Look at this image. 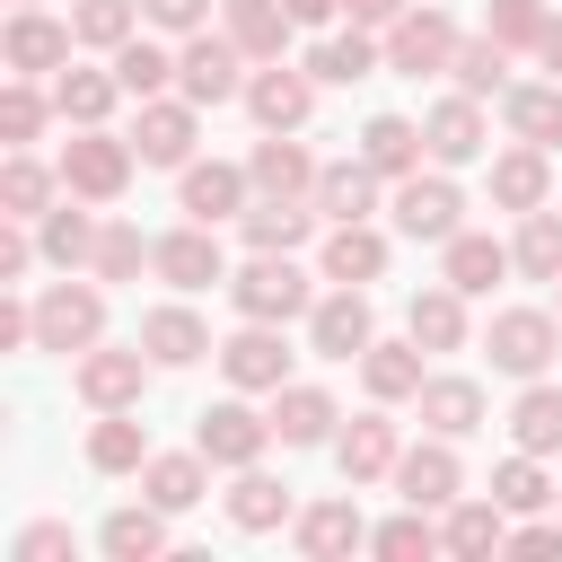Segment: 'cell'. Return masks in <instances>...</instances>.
<instances>
[{
	"mask_svg": "<svg viewBox=\"0 0 562 562\" xmlns=\"http://www.w3.org/2000/svg\"><path fill=\"white\" fill-rule=\"evenodd\" d=\"M149 342H158V360H193V351H202L193 316H149Z\"/></svg>",
	"mask_w": 562,
	"mask_h": 562,
	"instance_id": "obj_27",
	"label": "cell"
},
{
	"mask_svg": "<svg viewBox=\"0 0 562 562\" xmlns=\"http://www.w3.org/2000/svg\"><path fill=\"white\" fill-rule=\"evenodd\" d=\"M263 448V422L246 413V404H220V413H202V457H228V465H246Z\"/></svg>",
	"mask_w": 562,
	"mask_h": 562,
	"instance_id": "obj_1",
	"label": "cell"
},
{
	"mask_svg": "<svg viewBox=\"0 0 562 562\" xmlns=\"http://www.w3.org/2000/svg\"><path fill=\"white\" fill-rule=\"evenodd\" d=\"M44 246H53L61 263H70V255H88V220H53V228H44Z\"/></svg>",
	"mask_w": 562,
	"mask_h": 562,
	"instance_id": "obj_48",
	"label": "cell"
},
{
	"mask_svg": "<svg viewBox=\"0 0 562 562\" xmlns=\"http://www.w3.org/2000/svg\"><path fill=\"white\" fill-rule=\"evenodd\" d=\"M35 123H44V105H35V97H26V88H9V140H26V132H35Z\"/></svg>",
	"mask_w": 562,
	"mask_h": 562,
	"instance_id": "obj_49",
	"label": "cell"
},
{
	"mask_svg": "<svg viewBox=\"0 0 562 562\" xmlns=\"http://www.w3.org/2000/svg\"><path fill=\"white\" fill-rule=\"evenodd\" d=\"M290 18H325V0H290Z\"/></svg>",
	"mask_w": 562,
	"mask_h": 562,
	"instance_id": "obj_54",
	"label": "cell"
},
{
	"mask_svg": "<svg viewBox=\"0 0 562 562\" xmlns=\"http://www.w3.org/2000/svg\"><path fill=\"white\" fill-rule=\"evenodd\" d=\"M518 439H527V448H553V439H562V395H527V404H518Z\"/></svg>",
	"mask_w": 562,
	"mask_h": 562,
	"instance_id": "obj_24",
	"label": "cell"
},
{
	"mask_svg": "<svg viewBox=\"0 0 562 562\" xmlns=\"http://www.w3.org/2000/svg\"><path fill=\"white\" fill-rule=\"evenodd\" d=\"M228 509H237V527H272V518H281V509H290V492H281V483H263V474H246V483H237V501H228Z\"/></svg>",
	"mask_w": 562,
	"mask_h": 562,
	"instance_id": "obj_16",
	"label": "cell"
},
{
	"mask_svg": "<svg viewBox=\"0 0 562 562\" xmlns=\"http://www.w3.org/2000/svg\"><path fill=\"white\" fill-rule=\"evenodd\" d=\"M281 369H290V351H281L272 334H246V342H228V378H237V386H281Z\"/></svg>",
	"mask_w": 562,
	"mask_h": 562,
	"instance_id": "obj_5",
	"label": "cell"
},
{
	"mask_svg": "<svg viewBox=\"0 0 562 562\" xmlns=\"http://www.w3.org/2000/svg\"><path fill=\"white\" fill-rule=\"evenodd\" d=\"M378 465H386V430H378V422H360V430L342 439V474H378Z\"/></svg>",
	"mask_w": 562,
	"mask_h": 562,
	"instance_id": "obj_28",
	"label": "cell"
},
{
	"mask_svg": "<svg viewBox=\"0 0 562 562\" xmlns=\"http://www.w3.org/2000/svg\"><path fill=\"white\" fill-rule=\"evenodd\" d=\"M149 501H158V509H193V501H202V474H193L184 457H167V465L149 474Z\"/></svg>",
	"mask_w": 562,
	"mask_h": 562,
	"instance_id": "obj_19",
	"label": "cell"
},
{
	"mask_svg": "<svg viewBox=\"0 0 562 562\" xmlns=\"http://www.w3.org/2000/svg\"><path fill=\"white\" fill-rule=\"evenodd\" d=\"M158 79H167V53L158 44H132L123 53V88H158Z\"/></svg>",
	"mask_w": 562,
	"mask_h": 562,
	"instance_id": "obj_37",
	"label": "cell"
},
{
	"mask_svg": "<svg viewBox=\"0 0 562 562\" xmlns=\"http://www.w3.org/2000/svg\"><path fill=\"white\" fill-rule=\"evenodd\" d=\"M501 193H509V202H536V158H509V167H501Z\"/></svg>",
	"mask_w": 562,
	"mask_h": 562,
	"instance_id": "obj_50",
	"label": "cell"
},
{
	"mask_svg": "<svg viewBox=\"0 0 562 562\" xmlns=\"http://www.w3.org/2000/svg\"><path fill=\"white\" fill-rule=\"evenodd\" d=\"M255 114H263V123H299V114H307V88H299L290 70H272V79H255Z\"/></svg>",
	"mask_w": 562,
	"mask_h": 562,
	"instance_id": "obj_15",
	"label": "cell"
},
{
	"mask_svg": "<svg viewBox=\"0 0 562 562\" xmlns=\"http://www.w3.org/2000/svg\"><path fill=\"white\" fill-rule=\"evenodd\" d=\"M518 132H527V140H553V132H562V97H544V88L518 97Z\"/></svg>",
	"mask_w": 562,
	"mask_h": 562,
	"instance_id": "obj_32",
	"label": "cell"
},
{
	"mask_svg": "<svg viewBox=\"0 0 562 562\" xmlns=\"http://www.w3.org/2000/svg\"><path fill=\"white\" fill-rule=\"evenodd\" d=\"M149 18H158V26H193V18H202V0H149Z\"/></svg>",
	"mask_w": 562,
	"mask_h": 562,
	"instance_id": "obj_53",
	"label": "cell"
},
{
	"mask_svg": "<svg viewBox=\"0 0 562 562\" xmlns=\"http://www.w3.org/2000/svg\"><path fill=\"white\" fill-rule=\"evenodd\" d=\"M492 79H501V53L474 44V53H465V88H492Z\"/></svg>",
	"mask_w": 562,
	"mask_h": 562,
	"instance_id": "obj_52",
	"label": "cell"
},
{
	"mask_svg": "<svg viewBox=\"0 0 562 562\" xmlns=\"http://www.w3.org/2000/svg\"><path fill=\"white\" fill-rule=\"evenodd\" d=\"M35 334H44L53 351L88 342V334H97V299H88V290H53V299H44V316H35Z\"/></svg>",
	"mask_w": 562,
	"mask_h": 562,
	"instance_id": "obj_2",
	"label": "cell"
},
{
	"mask_svg": "<svg viewBox=\"0 0 562 562\" xmlns=\"http://www.w3.org/2000/svg\"><path fill=\"white\" fill-rule=\"evenodd\" d=\"M158 272L184 281V290H202V281H220V255H211L202 237H167V246H158Z\"/></svg>",
	"mask_w": 562,
	"mask_h": 562,
	"instance_id": "obj_8",
	"label": "cell"
},
{
	"mask_svg": "<svg viewBox=\"0 0 562 562\" xmlns=\"http://www.w3.org/2000/svg\"><path fill=\"white\" fill-rule=\"evenodd\" d=\"M448 483H457V465H448V457H439V448H430V457H413V465H404V492H413V501H448Z\"/></svg>",
	"mask_w": 562,
	"mask_h": 562,
	"instance_id": "obj_26",
	"label": "cell"
},
{
	"mask_svg": "<svg viewBox=\"0 0 562 562\" xmlns=\"http://www.w3.org/2000/svg\"><path fill=\"white\" fill-rule=\"evenodd\" d=\"M184 88H193V97H228V88H237L228 44H193V53H184Z\"/></svg>",
	"mask_w": 562,
	"mask_h": 562,
	"instance_id": "obj_9",
	"label": "cell"
},
{
	"mask_svg": "<svg viewBox=\"0 0 562 562\" xmlns=\"http://www.w3.org/2000/svg\"><path fill=\"white\" fill-rule=\"evenodd\" d=\"M448 272H457V290H483V281L501 272V246H483V237H457V255H448Z\"/></svg>",
	"mask_w": 562,
	"mask_h": 562,
	"instance_id": "obj_23",
	"label": "cell"
},
{
	"mask_svg": "<svg viewBox=\"0 0 562 562\" xmlns=\"http://www.w3.org/2000/svg\"><path fill=\"white\" fill-rule=\"evenodd\" d=\"M237 299H246L255 316H290V307H299L307 290H299V272H290V263H255V272L237 281Z\"/></svg>",
	"mask_w": 562,
	"mask_h": 562,
	"instance_id": "obj_3",
	"label": "cell"
},
{
	"mask_svg": "<svg viewBox=\"0 0 562 562\" xmlns=\"http://www.w3.org/2000/svg\"><path fill=\"white\" fill-rule=\"evenodd\" d=\"M325 422H334V413H325V395H307V386H299V395H281V413H272V430H281V439H316Z\"/></svg>",
	"mask_w": 562,
	"mask_h": 562,
	"instance_id": "obj_18",
	"label": "cell"
},
{
	"mask_svg": "<svg viewBox=\"0 0 562 562\" xmlns=\"http://www.w3.org/2000/svg\"><path fill=\"white\" fill-rule=\"evenodd\" d=\"M501 501H509V509H536V501H544L536 465H501Z\"/></svg>",
	"mask_w": 562,
	"mask_h": 562,
	"instance_id": "obj_44",
	"label": "cell"
},
{
	"mask_svg": "<svg viewBox=\"0 0 562 562\" xmlns=\"http://www.w3.org/2000/svg\"><path fill=\"white\" fill-rule=\"evenodd\" d=\"M61 114H105V79H61Z\"/></svg>",
	"mask_w": 562,
	"mask_h": 562,
	"instance_id": "obj_40",
	"label": "cell"
},
{
	"mask_svg": "<svg viewBox=\"0 0 562 562\" xmlns=\"http://www.w3.org/2000/svg\"><path fill=\"white\" fill-rule=\"evenodd\" d=\"M351 9H360V18H386V9H395V0H351Z\"/></svg>",
	"mask_w": 562,
	"mask_h": 562,
	"instance_id": "obj_55",
	"label": "cell"
},
{
	"mask_svg": "<svg viewBox=\"0 0 562 562\" xmlns=\"http://www.w3.org/2000/svg\"><path fill=\"white\" fill-rule=\"evenodd\" d=\"M439 53H448V26H439V18H413V26H404V35H395V61H404V70H413V79H422V70H430V61H439Z\"/></svg>",
	"mask_w": 562,
	"mask_h": 562,
	"instance_id": "obj_14",
	"label": "cell"
},
{
	"mask_svg": "<svg viewBox=\"0 0 562 562\" xmlns=\"http://www.w3.org/2000/svg\"><path fill=\"white\" fill-rule=\"evenodd\" d=\"M61 544H70L61 527H26V536H18V553H26V562H44V553H61Z\"/></svg>",
	"mask_w": 562,
	"mask_h": 562,
	"instance_id": "obj_51",
	"label": "cell"
},
{
	"mask_svg": "<svg viewBox=\"0 0 562 562\" xmlns=\"http://www.w3.org/2000/svg\"><path fill=\"white\" fill-rule=\"evenodd\" d=\"M97 404H123V395H140V360L132 351H105V360H88V378H79Z\"/></svg>",
	"mask_w": 562,
	"mask_h": 562,
	"instance_id": "obj_10",
	"label": "cell"
},
{
	"mask_svg": "<svg viewBox=\"0 0 562 562\" xmlns=\"http://www.w3.org/2000/svg\"><path fill=\"white\" fill-rule=\"evenodd\" d=\"M413 378H422V369H413L404 351H378V360H369V386H378V395H404Z\"/></svg>",
	"mask_w": 562,
	"mask_h": 562,
	"instance_id": "obj_38",
	"label": "cell"
},
{
	"mask_svg": "<svg viewBox=\"0 0 562 562\" xmlns=\"http://www.w3.org/2000/svg\"><path fill=\"white\" fill-rule=\"evenodd\" d=\"M290 237H299V211H290V202L255 211V246H290Z\"/></svg>",
	"mask_w": 562,
	"mask_h": 562,
	"instance_id": "obj_42",
	"label": "cell"
},
{
	"mask_svg": "<svg viewBox=\"0 0 562 562\" xmlns=\"http://www.w3.org/2000/svg\"><path fill=\"white\" fill-rule=\"evenodd\" d=\"M360 202H369V176H360V167H334V176H325V211L360 220Z\"/></svg>",
	"mask_w": 562,
	"mask_h": 562,
	"instance_id": "obj_30",
	"label": "cell"
},
{
	"mask_svg": "<svg viewBox=\"0 0 562 562\" xmlns=\"http://www.w3.org/2000/svg\"><path fill=\"white\" fill-rule=\"evenodd\" d=\"M44 202V167H9V211H35Z\"/></svg>",
	"mask_w": 562,
	"mask_h": 562,
	"instance_id": "obj_47",
	"label": "cell"
},
{
	"mask_svg": "<svg viewBox=\"0 0 562 562\" xmlns=\"http://www.w3.org/2000/svg\"><path fill=\"white\" fill-rule=\"evenodd\" d=\"M158 544H167V536H158V518H140V509L105 518V553H123V562H132V553H158Z\"/></svg>",
	"mask_w": 562,
	"mask_h": 562,
	"instance_id": "obj_20",
	"label": "cell"
},
{
	"mask_svg": "<svg viewBox=\"0 0 562 562\" xmlns=\"http://www.w3.org/2000/svg\"><path fill=\"white\" fill-rule=\"evenodd\" d=\"M404 228L413 237H448L457 228V193L448 184H404Z\"/></svg>",
	"mask_w": 562,
	"mask_h": 562,
	"instance_id": "obj_7",
	"label": "cell"
},
{
	"mask_svg": "<svg viewBox=\"0 0 562 562\" xmlns=\"http://www.w3.org/2000/svg\"><path fill=\"white\" fill-rule=\"evenodd\" d=\"M61 167H70V176H79L88 193H114V184H123V149H105V140H79V149H70Z\"/></svg>",
	"mask_w": 562,
	"mask_h": 562,
	"instance_id": "obj_11",
	"label": "cell"
},
{
	"mask_svg": "<svg viewBox=\"0 0 562 562\" xmlns=\"http://www.w3.org/2000/svg\"><path fill=\"white\" fill-rule=\"evenodd\" d=\"M413 334H430V342H457V307H448V299H422V307H413Z\"/></svg>",
	"mask_w": 562,
	"mask_h": 562,
	"instance_id": "obj_43",
	"label": "cell"
},
{
	"mask_svg": "<svg viewBox=\"0 0 562 562\" xmlns=\"http://www.w3.org/2000/svg\"><path fill=\"white\" fill-rule=\"evenodd\" d=\"M61 53H70V35H61L53 18H18V26H9V61H18V70H44V61H61Z\"/></svg>",
	"mask_w": 562,
	"mask_h": 562,
	"instance_id": "obj_6",
	"label": "cell"
},
{
	"mask_svg": "<svg viewBox=\"0 0 562 562\" xmlns=\"http://www.w3.org/2000/svg\"><path fill=\"white\" fill-rule=\"evenodd\" d=\"M430 422L439 430H474V386H430Z\"/></svg>",
	"mask_w": 562,
	"mask_h": 562,
	"instance_id": "obj_31",
	"label": "cell"
},
{
	"mask_svg": "<svg viewBox=\"0 0 562 562\" xmlns=\"http://www.w3.org/2000/svg\"><path fill=\"white\" fill-rule=\"evenodd\" d=\"M360 70H369V44H360V35H351V44H325V53H316V79H360Z\"/></svg>",
	"mask_w": 562,
	"mask_h": 562,
	"instance_id": "obj_35",
	"label": "cell"
},
{
	"mask_svg": "<svg viewBox=\"0 0 562 562\" xmlns=\"http://www.w3.org/2000/svg\"><path fill=\"white\" fill-rule=\"evenodd\" d=\"M518 255H527V272H562V220H536Z\"/></svg>",
	"mask_w": 562,
	"mask_h": 562,
	"instance_id": "obj_34",
	"label": "cell"
},
{
	"mask_svg": "<svg viewBox=\"0 0 562 562\" xmlns=\"http://www.w3.org/2000/svg\"><path fill=\"white\" fill-rule=\"evenodd\" d=\"M325 263H334V281H369V272H378V237H360V228H342V237L325 246Z\"/></svg>",
	"mask_w": 562,
	"mask_h": 562,
	"instance_id": "obj_17",
	"label": "cell"
},
{
	"mask_svg": "<svg viewBox=\"0 0 562 562\" xmlns=\"http://www.w3.org/2000/svg\"><path fill=\"white\" fill-rule=\"evenodd\" d=\"M299 544H307V553H342V544H360V518H351V509H316V518L299 527Z\"/></svg>",
	"mask_w": 562,
	"mask_h": 562,
	"instance_id": "obj_21",
	"label": "cell"
},
{
	"mask_svg": "<svg viewBox=\"0 0 562 562\" xmlns=\"http://www.w3.org/2000/svg\"><path fill=\"white\" fill-rule=\"evenodd\" d=\"M316 342H325V351H342V360H351V351H360V342H369V316H360V299H334V307H325V316H316Z\"/></svg>",
	"mask_w": 562,
	"mask_h": 562,
	"instance_id": "obj_13",
	"label": "cell"
},
{
	"mask_svg": "<svg viewBox=\"0 0 562 562\" xmlns=\"http://www.w3.org/2000/svg\"><path fill=\"white\" fill-rule=\"evenodd\" d=\"M237 35H246V44H281V18H272L263 0H246V9H237Z\"/></svg>",
	"mask_w": 562,
	"mask_h": 562,
	"instance_id": "obj_46",
	"label": "cell"
},
{
	"mask_svg": "<svg viewBox=\"0 0 562 562\" xmlns=\"http://www.w3.org/2000/svg\"><path fill=\"white\" fill-rule=\"evenodd\" d=\"M404 158H413V132H404L395 114H386V123H369V167H404Z\"/></svg>",
	"mask_w": 562,
	"mask_h": 562,
	"instance_id": "obj_29",
	"label": "cell"
},
{
	"mask_svg": "<svg viewBox=\"0 0 562 562\" xmlns=\"http://www.w3.org/2000/svg\"><path fill=\"white\" fill-rule=\"evenodd\" d=\"M140 158L176 167V158H184V114H149V123H140Z\"/></svg>",
	"mask_w": 562,
	"mask_h": 562,
	"instance_id": "obj_25",
	"label": "cell"
},
{
	"mask_svg": "<svg viewBox=\"0 0 562 562\" xmlns=\"http://www.w3.org/2000/svg\"><path fill=\"white\" fill-rule=\"evenodd\" d=\"M255 184H272V193H299V184H307V158H299L290 140H272V149L255 158Z\"/></svg>",
	"mask_w": 562,
	"mask_h": 562,
	"instance_id": "obj_22",
	"label": "cell"
},
{
	"mask_svg": "<svg viewBox=\"0 0 562 562\" xmlns=\"http://www.w3.org/2000/svg\"><path fill=\"white\" fill-rule=\"evenodd\" d=\"M378 553H430V527L422 518H395V527H378Z\"/></svg>",
	"mask_w": 562,
	"mask_h": 562,
	"instance_id": "obj_45",
	"label": "cell"
},
{
	"mask_svg": "<svg viewBox=\"0 0 562 562\" xmlns=\"http://www.w3.org/2000/svg\"><path fill=\"white\" fill-rule=\"evenodd\" d=\"M228 202H237V176H228V167H193V176H184V211H193V220H220Z\"/></svg>",
	"mask_w": 562,
	"mask_h": 562,
	"instance_id": "obj_12",
	"label": "cell"
},
{
	"mask_svg": "<svg viewBox=\"0 0 562 562\" xmlns=\"http://www.w3.org/2000/svg\"><path fill=\"white\" fill-rule=\"evenodd\" d=\"M492 536H501V518H492V509H465V518L448 527V544H457V553H483Z\"/></svg>",
	"mask_w": 562,
	"mask_h": 562,
	"instance_id": "obj_39",
	"label": "cell"
},
{
	"mask_svg": "<svg viewBox=\"0 0 562 562\" xmlns=\"http://www.w3.org/2000/svg\"><path fill=\"white\" fill-rule=\"evenodd\" d=\"M544 342H553L544 316H501V325H492V360H501V369H536Z\"/></svg>",
	"mask_w": 562,
	"mask_h": 562,
	"instance_id": "obj_4",
	"label": "cell"
},
{
	"mask_svg": "<svg viewBox=\"0 0 562 562\" xmlns=\"http://www.w3.org/2000/svg\"><path fill=\"white\" fill-rule=\"evenodd\" d=\"M123 26H132V0H88L79 9V35H97V44H114Z\"/></svg>",
	"mask_w": 562,
	"mask_h": 562,
	"instance_id": "obj_33",
	"label": "cell"
},
{
	"mask_svg": "<svg viewBox=\"0 0 562 562\" xmlns=\"http://www.w3.org/2000/svg\"><path fill=\"white\" fill-rule=\"evenodd\" d=\"M465 149H474V114L448 105V114H439V158H465Z\"/></svg>",
	"mask_w": 562,
	"mask_h": 562,
	"instance_id": "obj_41",
	"label": "cell"
},
{
	"mask_svg": "<svg viewBox=\"0 0 562 562\" xmlns=\"http://www.w3.org/2000/svg\"><path fill=\"white\" fill-rule=\"evenodd\" d=\"M88 457H97V465H132V457H140V430H132V422H105Z\"/></svg>",
	"mask_w": 562,
	"mask_h": 562,
	"instance_id": "obj_36",
	"label": "cell"
}]
</instances>
